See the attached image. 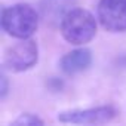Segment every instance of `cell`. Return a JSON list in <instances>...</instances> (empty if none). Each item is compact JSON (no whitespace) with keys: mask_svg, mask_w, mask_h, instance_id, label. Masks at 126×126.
<instances>
[{"mask_svg":"<svg viewBox=\"0 0 126 126\" xmlns=\"http://www.w3.org/2000/svg\"><path fill=\"white\" fill-rule=\"evenodd\" d=\"M61 34L68 43L83 46L96 34V21L94 15L83 8H73L61 21Z\"/></svg>","mask_w":126,"mask_h":126,"instance_id":"cell-1","label":"cell"},{"mask_svg":"<svg viewBox=\"0 0 126 126\" xmlns=\"http://www.w3.org/2000/svg\"><path fill=\"white\" fill-rule=\"evenodd\" d=\"M37 11L27 3H16L2 12V28L15 39L31 37L39 27Z\"/></svg>","mask_w":126,"mask_h":126,"instance_id":"cell-2","label":"cell"},{"mask_svg":"<svg viewBox=\"0 0 126 126\" xmlns=\"http://www.w3.org/2000/svg\"><path fill=\"white\" fill-rule=\"evenodd\" d=\"M39 58V47L34 40L19 39L18 43L11 46L5 52L3 58V67L14 73H21L31 68Z\"/></svg>","mask_w":126,"mask_h":126,"instance_id":"cell-3","label":"cell"},{"mask_svg":"<svg viewBox=\"0 0 126 126\" xmlns=\"http://www.w3.org/2000/svg\"><path fill=\"white\" fill-rule=\"evenodd\" d=\"M116 116V110L111 105H101L92 108H77L68 110L58 114V120L62 123H74V125H99L113 120Z\"/></svg>","mask_w":126,"mask_h":126,"instance_id":"cell-4","label":"cell"},{"mask_svg":"<svg viewBox=\"0 0 126 126\" xmlns=\"http://www.w3.org/2000/svg\"><path fill=\"white\" fill-rule=\"evenodd\" d=\"M98 19L110 33L126 31V0H101Z\"/></svg>","mask_w":126,"mask_h":126,"instance_id":"cell-5","label":"cell"},{"mask_svg":"<svg viewBox=\"0 0 126 126\" xmlns=\"http://www.w3.org/2000/svg\"><path fill=\"white\" fill-rule=\"evenodd\" d=\"M77 0H40V16L50 25H61V21L73 8Z\"/></svg>","mask_w":126,"mask_h":126,"instance_id":"cell-6","label":"cell"},{"mask_svg":"<svg viewBox=\"0 0 126 126\" xmlns=\"http://www.w3.org/2000/svg\"><path fill=\"white\" fill-rule=\"evenodd\" d=\"M92 64V53L86 47L74 49L68 53H65L59 61V67L65 74H77L80 71H85Z\"/></svg>","mask_w":126,"mask_h":126,"instance_id":"cell-7","label":"cell"},{"mask_svg":"<svg viewBox=\"0 0 126 126\" xmlns=\"http://www.w3.org/2000/svg\"><path fill=\"white\" fill-rule=\"evenodd\" d=\"M14 126H28V125H43V120L39 119L36 114L31 113H22L18 119L12 122Z\"/></svg>","mask_w":126,"mask_h":126,"instance_id":"cell-8","label":"cell"},{"mask_svg":"<svg viewBox=\"0 0 126 126\" xmlns=\"http://www.w3.org/2000/svg\"><path fill=\"white\" fill-rule=\"evenodd\" d=\"M8 94V77L5 76V73L2 74V92H0V96L5 98Z\"/></svg>","mask_w":126,"mask_h":126,"instance_id":"cell-9","label":"cell"}]
</instances>
